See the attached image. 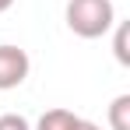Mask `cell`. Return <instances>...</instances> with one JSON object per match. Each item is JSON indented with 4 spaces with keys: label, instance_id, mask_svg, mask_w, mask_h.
<instances>
[{
    "label": "cell",
    "instance_id": "6",
    "mask_svg": "<svg viewBox=\"0 0 130 130\" xmlns=\"http://www.w3.org/2000/svg\"><path fill=\"white\" fill-rule=\"evenodd\" d=\"M0 130H32V127H28V120H25V116L7 112V116H0Z\"/></svg>",
    "mask_w": 130,
    "mask_h": 130
},
{
    "label": "cell",
    "instance_id": "3",
    "mask_svg": "<svg viewBox=\"0 0 130 130\" xmlns=\"http://www.w3.org/2000/svg\"><path fill=\"white\" fill-rule=\"evenodd\" d=\"M81 116H74L70 109H46L39 116V127L35 130H74Z\"/></svg>",
    "mask_w": 130,
    "mask_h": 130
},
{
    "label": "cell",
    "instance_id": "2",
    "mask_svg": "<svg viewBox=\"0 0 130 130\" xmlns=\"http://www.w3.org/2000/svg\"><path fill=\"white\" fill-rule=\"evenodd\" d=\"M32 60L21 46H0V91H11L28 77Z\"/></svg>",
    "mask_w": 130,
    "mask_h": 130
},
{
    "label": "cell",
    "instance_id": "4",
    "mask_svg": "<svg viewBox=\"0 0 130 130\" xmlns=\"http://www.w3.org/2000/svg\"><path fill=\"white\" fill-rule=\"evenodd\" d=\"M109 127L112 130H130V95H116L109 106Z\"/></svg>",
    "mask_w": 130,
    "mask_h": 130
},
{
    "label": "cell",
    "instance_id": "1",
    "mask_svg": "<svg viewBox=\"0 0 130 130\" xmlns=\"http://www.w3.org/2000/svg\"><path fill=\"white\" fill-rule=\"evenodd\" d=\"M116 21L112 0H70L67 4V28L81 39H99L106 35Z\"/></svg>",
    "mask_w": 130,
    "mask_h": 130
},
{
    "label": "cell",
    "instance_id": "7",
    "mask_svg": "<svg viewBox=\"0 0 130 130\" xmlns=\"http://www.w3.org/2000/svg\"><path fill=\"white\" fill-rule=\"evenodd\" d=\"M74 130H102V127H95V123H88V120H77V127Z\"/></svg>",
    "mask_w": 130,
    "mask_h": 130
},
{
    "label": "cell",
    "instance_id": "8",
    "mask_svg": "<svg viewBox=\"0 0 130 130\" xmlns=\"http://www.w3.org/2000/svg\"><path fill=\"white\" fill-rule=\"evenodd\" d=\"M11 4H14V0H0V11H7V7H11Z\"/></svg>",
    "mask_w": 130,
    "mask_h": 130
},
{
    "label": "cell",
    "instance_id": "5",
    "mask_svg": "<svg viewBox=\"0 0 130 130\" xmlns=\"http://www.w3.org/2000/svg\"><path fill=\"white\" fill-rule=\"evenodd\" d=\"M130 25L123 21L120 25V28H116V42H112V53H116V60H120V63L123 67H130Z\"/></svg>",
    "mask_w": 130,
    "mask_h": 130
}]
</instances>
